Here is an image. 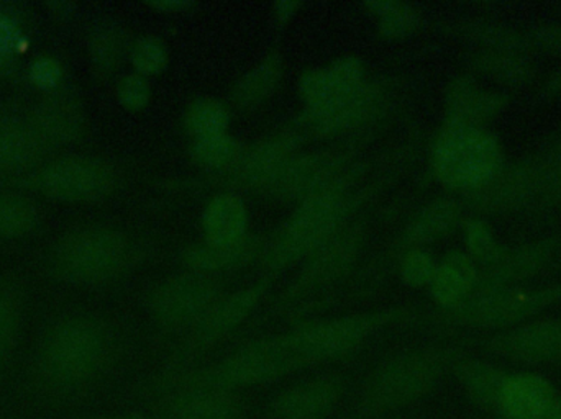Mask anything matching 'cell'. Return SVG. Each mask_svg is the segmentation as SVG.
I'll return each mask as SVG.
<instances>
[{"instance_id": "32", "label": "cell", "mask_w": 561, "mask_h": 419, "mask_svg": "<svg viewBox=\"0 0 561 419\" xmlns=\"http://www.w3.org/2000/svg\"><path fill=\"white\" fill-rule=\"evenodd\" d=\"M468 66L477 74L491 79L504 88H524L536 79L537 71L529 56L520 53L477 49L468 58Z\"/></svg>"}, {"instance_id": "30", "label": "cell", "mask_w": 561, "mask_h": 419, "mask_svg": "<svg viewBox=\"0 0 561 419\" xmlns=\"http://www.w3.org/2000/svg\"><path fill=\"white\" fill-rule=\"evenodd\" d=\"M460 203L454 199H437L419 210V213L412 218L411 223L402 233V246L408 249L425 246V244L435 243L444 240L448 234L454 233L455 228L461 221ZM405 249V251H408Z\"/></svg>"}, {"instance_id": "15", "label": "cell", "mask_w": 561, "mask_h": 419, "mask_svg": "<svg viewBox=\"0 0 561 419\" xmlns=\"http://www.w3.org/2000/svg\"><path fill=\"white\" fill-rule=\"evenodd\" d=\"M481 351L516 364L561 361V318H543L504 329L478 341Z\"/></svg>"}, {"instance_id": "4", "label": "cell", "mask_w": 561, "mask_h": 419, "mask_svg": "<svg viewBox=\"0 0 561 419\" xmlns=\"http://www.w3.org/2000/svg\"><path fill=\"white\" fill-rule=\"evenodd\" d=\"M358 177V167H348L335 183L297 203V209L263 253L262 259L270 272H279L306 260L345 226L350 213L358 206V197L352 193Z\"/></svg>"}, {"instance_id": "2", "label": "cell", "mask_w": 561, "mask_h": 419, "mask_svg": "<svg viewBox=\"0 0 561 419\" xmlns=\"http://www.w3.org/2000/svg\"><path fill=\"white\" fill-rule=\"evenodd\" d=\"M460 356L451 346H424L385 359L363 382L352 419H381L424 400Z\"/></svg>"}, {"instance_id": "24", "label": "cell", "mask_w": 561, "mask_h": 419, "mask_svg": "<svg viewBox=\"0 0 561 419\" xmlns=\"http://www.w3.org/2000/svg\"><path fill=\"white\" fill-rule=\"evenodd\" d=\"M552 382L534 372L511 374L496 414L503 419H543L557 400Z\"/></svg>"}, {"instance_id": "3", "label": "cell", "mask_w": 561, "mask_h": 419, "mask_svg": "<svg viewBox=\"0 0 561 419\" xmlns=\"http://www.w3.org/2000/svg\"><path fill=\"white\" fill-rule=\"evenodd\" d=\"M302 371L280 335L245 342L239 349L207 368L187 369L171 377H153L144 385L141 397L150 398L176 388H216L239 392L272 384L294 372Z\"/></svg>"}, {"instance_id": "7", "label": "cell", "mask_w": 561, "mask_h": 419, "mask_svg": "<svg viewBox=\"0 0 561 419\" xmlns=\"http://www.w3.org/2000/svg\"><path fill=\"white\" fill-rule=\"evenodd\" d=\"M130 259V241L108 226H84L62 234L49 251L53 277L71 286H99L115 279Z\"/></svg>"}, {"instance_id": "48", "label": "cell", "mask_w": 561, "mask_h": 419, "mask_svg": "<svg viewBox=\"0 0 561 419\" xmlns=\"http://www.w3.org/2000/svg\"><path fill=\"white\" fill-rule=\"evenodd\" d=\"M300 7H302V3L297 2V0H294V2L293 0H280V2H276L275 5H273V16H275L276 23H278L279 26L289 23L290 20L297 15Z\"/></svg>"}, {"instance_id": "1", "label": "cell", "mask_w": 561, "mask_h": 419, "mask_svg": "<svg viewBox=\"0 0 561 419\" xmlns=\"http://www.w3.org/2000/svg\"><path fill=\"white\" fill-rule=\"evenodd\" d=\"M117 338L104 319L66 315L48 326L36 345L28 392L38 404L68 408L84 400L107 375Z\"/></svg>"}, {"instance_id": "44", "label": "cell", "mask_w": 561, "mask_h": 419, "mask_svg": "<svg viewBox=\"0 0 561 419\" xmlns=\"http://www.w3.org/2000/svg\"><path fill=\"white\" fill-rule=\"evenodd\" d=\"M151 94H153V89H151L150 79L144 78L137 72L125 74L117 82V101L125 110H144L150 105Z\"/></svg>"}, {"instance_id": "25", "label": "cell", "mask_w": 561, "mask_h": 419, "mask_svg": "<svg viewBox=\"0 0 561 419\" xmlns=\"http://www.w3.org/2000/svg\"><path fill=\"white\" fill-rule=\"evenodd\" d=\"M480 283L477 263L465 253H450L437 264L432 279L431 295L440 312L457 309L467 302Z\"/></svg>"}, {"instance_id": "20", "label": "cell", "mask_w": 561, "mask_h": 419, "mask_svg": "<svg viewBox=\"0 0 561 419\" xmlns=\"http://www.w3.org/2000/svg\"><path fill=\"white\" fill-rule=\"evenodd\" d=\"M302 137L299 131L287 130L272 135L256 143L252 150L243 151L232 171V181L247 189L260 193L275 181L280 170L299 153Z\"/></svg>"}, {"instance_id": "40", "label": "cell", "mask_w": 561, "mask_h": 419, "mask_svg": "<svg viewBox=\"0 0 561 419\" xmlns=\"http://www.w3.org/2000/svg\"><path fill=\"white\" fill-rule=\"evenodd\" d=\"M170 48L160 36L144 35L131 43L128 61L134 66V72L150 79L167 71L170 66Z\"/></svg>"}, {"instance_id": "34", "label": "cell", "mask_w": 561, "mask_h": 419, "mask_svg": "<svg viewBox=\"0 0 561 419\" xmlns=\"http://www.w3.org/2000/svg\"><path fill=\"white\" fill-rule=\"evenodd\" d=\"M131 43L127 30L115 22H102L89 36V59L99 78L107 79L124 65L130 55Z\"/></svg>"}, {"instance_id": "23", "label": "cell", "mask_w": 561, "mask_h": 419, "mask_svg": "<svg viewBox=\"0 0 561 419\" xmlns=\"http://www.w3.org/2000/svg\"><path fill=\"white\" fill-rule=\"evenodd\" d=\"M32 125L45 143H72L85 130L84 105L75 92L53 91L36 108Z\"/></svg>"}, {"instance_id": "16", "label": "cell", "mask_w": 561, "mask_h": 419, "mask_svg": "<svg viewBox=\"0 0 561 419\" xmlns=\"http://www.w3.org/2000/svg\"><path fill=\"white\" fill-rule=\"evenodd\" d=\"M366 69L356 56H342L323 68L304 72L297 82L304 115L325 110L366 84Z\"/></svg>"}, {"instance_id": "22", "label": "cell", "mask_w": 561, "mask_h": 419, "mask_svg": "<svg viewBox=\"0 0 561 419\" xmlns=\"http://www.w3.org/2000/svg\"><path fill=\"white\" fill-rule=\"evenodd\" d=\"M510 105V95L483 88L470 75L455 78L445 91V121L483 127L500 117Z\"/></svg>"}, {"instance_id": "17", "label": "cell", "mask_w": 561, "mask_h": 419, "mask_svg": "<svg viewBox=\"0 0 561 419\" xmlns=\"http://www.w3.org/2000/svg\"><path fill=\"white\" fill-rule=\"evenodd\" d=\"M148 401L158 417L168 419H245L247 415L239 392L216 388H176Z\"/></svg>"}, {"instance_id": "6", "label": "cell", "mask_w": 561, "mask_h": 419, "mask_svg": "<svg viewBox=\"0 0 561 419\" xmlns=\"http://www.w3.org/2000/svg\"><path fill=\"white\" fill-rule=\"evenodd\" d=\"M503 166V147L483 127L445 121L435 138L432 171L447 189L473 193Z\"/></svg>"}, {"instance_id": "21", "label": "cell", "mask_w": 561, "mask_h": 419, "mask_svg": "<svg viewBox=\"0 0 561 419\" xmlns=\"http://www.w3.org/2000/svg\"><path fill=\"white\" fill-rule=\"evenodd\" d=\"M385 91L376 82H366L358 91L343 97L325 110L300 115L299 124L317 137H335L355 130L371 120L381 108Z\"/></svg>"}, {"instance_id": "10", "label": "cell", "mask_w": 561, "mask_h": 419, "mask_svg": "<svg viewBox=\"0 0 561 419\" xmlns=\"http://www.w3.org/2000/svg\"><path fill=\"white\" fill-rule=\"evenodd\" d=\"M561 161V137L516 163L504 164L496 176L473 193L465 194L471 210L483 214H504L539 200L550 173Z\"/></svg>"}, {"instance_id": "47", "label": "cell", "mask_w": 561, "mask_h": 419, "mask_svg": "<svg viewBox=\"0 0 561 419\" xmlns=\"http://www.w3.org/2000/svg\"><path fill=\"white\" fill-rule=\"evenodd\" d=\"M539 203L543 207H550V209L561 207V161L557 164L556 170L550 173L542 194H540Z\"/></svg>"}, {"instance_id": "49", "label": "cell", "mask_w": 561, "mask_h": 419, "mask_svg": "<svg viewBox=\"0 0 561 419\" xmlns=\"http://www.w3.org/2000/svg\"><path fill=\"white\" fill-rule=\"evenodd\" d=\"M148 5L160 13L173 15V13H184L187 10H193L194 2H187V0H158V2H150Z\"/></svg>"}, {"instance_id": "52", "label": "cell", "mask_w": 561, "mask_h": 419, "mask_svg": "<svg viewBox=\"0 0 561 419\" xmlns=\"http://www.w3.org/2000/svg\"><path fill=\"white\" fill-rule=\"evenodd\" d=\"M543 419H561V397H557L552 408H550L549 414Z\"/></svg>"}, {"instance_id": "37", "label": "cell", "mask_w": 561, "mask_h": 419, "mask_svg": "<svg viewBox=\"0 0 561 419\" xmlns=\"http://www.w3.org/2000/svg\"><path fill=\"white\" fill-rule=\"evenodd\" d=\"M183 127L193 140L229 133L230 110L224 102L201 97L187 105Z\"/></svg>"}, {"instance_id": "18", "label": "cell", "mask_w": 561, "mask_h": 419, "mask_svg": "<svg viewBox=\"0 0 561 419\" xmlns=\"http://www.w3.org/2000/svg\"><path fill=\"white\" fill-rule=\"evenodd\" d=\"M345 392V379L323 374L279 392L268 405L272 419H325L332 415Z\"/></svg>"}, {"instance_id": "31", "label": "cell", "mask_w": 561, "mask_h": 419, "mask_svg": "<svg viewBox=\"0 0 561 419\" xmlns=\"http://www.w3.org/2000/svg\"><path fill=\"white\" fill-rule=\"evenodd\" d=\"M454 35L463 38L465 42L473 43L478 49L486 51H507L529 55L533 51L526 32L514 28L507 23L490 19H465L458 20L450 26Z\"/></svg>"}, {"instance_id": "43", "label": "cell", "mask_w": 561, "mask_h": 419, "mask_svg": "<svg viewBox=\"0 0 561 419\" xmlns=\"http://www.w3.org/2000/svg\"><path fill=\"white\" fill-rule=\"evenodd\" d=\"M25 43V30L9 7H0V72L13 65Z\"/></svg>"}, {"instance_id": "13", "label": "cell", "mask_w": 561, "mask_h": 419, "mask_svg": "<svg viewBox=\"0 0 561 419\" xmlns=\"http://www.w3.org/2000/svg\"><path fill=\"white\" fill-rule=\"evenodd\" d=\"M363 241V224H345L339 233L333 234L327 243L307 257L297 279L293 280L286 292L279 296L280 305L302 299L345 277L362 254Z\"/></svg>"}, {"instance_id": "38", "label": "cell", "mask_w": 561, "mask_h": 419, "mask_svg": "<svg viewBox=\"0 0 561 419\" xmlns=\"http://www.w3.org/2000/svg\"><path fill=\"white\" fill-rule=\"evenodd\" d=\"M243 147L230 133L193 140L191 160L199 167L209 171H229L236 167L243 154Z\"/></svg>"}, {"instance_id": "46", "label": "cell", "mask_w": 561, "mask_h": 419, "mask_svg": "<svg viewBox=\"0 0 561 419\" xmlns=\"http://www.w3.org/2000/svg\"><path fill=\"white\" fill-rule=\"evenodd\" d=\"M61 78V65L56 59L39 58L30 66V81L43 91H56Z\"/></svg>"}, {"instance_id": "29", "label": "cell", "mask_w": 561, "mask_h": 419, "mask_svg": "<svg viewBox=\"0 0 561 419\" xmlns=\"http://www.w3.org/2000/svg\"><path fill=\"white\" fill-rule=\"evenodd\" d=\"M249 209L237 194L224 193L209 200L201 217L204 243L214 246L239 243L249 236Z\"/></svg>"}, {"instance_id": "27", "label": "cell", "mask_w": 561, "mask_h": 419, "mask_svg": "<svg viewBox=\"0 0 561 419\" xmlns=\"http://www.w3.org/2000/svg\"><path fill=\"white\" fill-rule=\"evenodd\" d=\"M265 243L262 237H243L239 243L226 244V246H214V244L199 243L186 247L183 251L184 266L193 272L207 273L213 276L224 270L239 269V267L249 266L256 257L265 253Z\"/></svg>"}, {"instance_id": "41", "label": "cell", "mask_w": 561, "mask_h": 419, "mask_svg": "<svg viewBox=\"0 0 561 419\" xmlns=\"http://www.w3.org/2000/svg\"><path fill=\"white\" fill-rule=\"evenodd\" d=\"M465 240H467V247L470 251L468 256L474 263L483 264V266L491 267L503 259L507 249H504L496 237H494L491 228L484 223L483 220H468L465 224Z\"/></svg>"}, {"instance_id": "19", "label": "cell", "mask_w": 561, "mask_h": 419, "mask_svg": "<svg viewBox=\"0 0 561 419\" xmlns=\"http://www.w3.org/2000/svg\"><path fill=\"white\" fill-rule=\"evenodd\" d=\"M560 251L561 236L542 237L516 249H507L500 263L488 267L486 272L480 273L477 292L516 289L520 282L533 279L550 264L556 263Z\"/></svg>"}, {"instance_id": "33", "label": "cell", "mask_w": 561, "mask_h": 419, "mask_svg": "<svg viewBox=\"0 0 561 419\" xmlns=\"http://www.w3.org/2000/svg\"><path fill=\"white\" fill-rule=\"evenodd\" d=\"M283 58L278 53H270L245 74L240 75L230 92L233 105L242 110L259 107L275 94L283 81Z\"/></svg>"}, {"instance_id": "9", "label": "cell", "mask_w": 561, "mask_h": 419, "mask_svg": "<svg viewBox=\"0 0 561 419\" xmlns=\"http://www.w3.org/2000/svg\"><path fill=\"white\" fill-rule=\"evenodd\" d=\"M561 303V283L539 289L477 292L457 309L438 313L437 323L473 329L516 328Z\"/></svg>"}, {"instance_id": "53", "label": "cell", "mask_w": 561, "mask_h": 419, "mask_svg": "<svg viewBox=\"0 0 561 419\" xmlns=\"http://www.w3.org/2000/svg\"><path fill=\"white\" fill-rule=\"evenodd\" d=\"M556 267H557V269L561 270V251H560L559 257H557V259H556Z\"/></svg>"}, {"instance_id": "14", "label": "cell", "mask_w": 561, "mask_h": 419, "mask_svg": "<svg viewBox=\"0 0 561 419\" xmlns=\"http://www.w3.org/2000/svg\"><path fill=\"white\" fill-rule=\"evenodd\" d=\"M348 160L342 150L297 153L263 194L280 202H302L335 183L348 170Z\"/></svg>"}, {"instance_id": "8", "label": "cell", "mask_w": 561, "mask_h": 419, "mask_svg": "<svg viewBox=\"0 0 561 419\" xmlns=\"http://www.w3.org/2000/svg\"><path fill=\"white\" fill-rule=\"evenodd\" d=\"M272 277L260 280L230 295H222L199 319L184 333L183 341L174 348L160 374L154 377H171L193 368L217 342L232 335L255 312L272 287Z\"/></svg>"}, {"instance_id": "36", "label": "cell", "mask_w": 561, "mask_h": 419, "mask_svg": "<svg viewBox=\"0 0 561 419\" xmlns=\"http://www.w3.org/2000/svg\"><path fill=\"white\" fill-rule=\"evenodd\" d=\"M378 19V32L385 39H402L419 30L422 13L417 7L399 0H378L363 3Z\"/></svg>"}, {"instance_id": "45", "label": "cell", "mask_w": 561, "mask_h": 419, "mask_svg": "<svg viewBox=\"0 0 561 419\" xmlns=\"http://www.w3.org/2000/svg\"><path fill=\"white\" fill-rule=\"evenodd\" d=\"M530 48L546 55L561 56V23H539L526 30Z\"/></svg>"}, {"instance_id": "50", "label": "cell", "mask_w": 561, "mask_h": 419, "mask_svg": "<svg viewBox=\"0 0 561 419\" xmlns=\"http://www.w3.org/2000/svg\"><path fill=\"white\" fill-rule=\"evenodd\" d=\"M542 95L547 98L561 97V68L557 69L552 75H549L542 88Z\"/></svg>"}, {"instance_id": "11", "label": "cell", "mask_w": 561, "mask_h": 419, "mask_svg": "<svg viewBox=\"0 0 561 419\" xmlns=\"http://www.w3.org/2000/svg\"><path fill=\"white\" fill-rule=\"evenodd\" d=\"M117 171L107 161L69 156L33 173L28 186L59 202L89 203L107 199L117 187Z\"/></svg>"}, {"instance_id": "39", "label": "cell", "mask_w": 561, "mask_h": 419, "mask_svg": "<svg viewBox=\"0 0 561 419\" xmlns=\"http://www.w3.org/2000/svg\"><path fill=\"white\" fill-rule=\"evenodd\" d=\"M38 207L19 194L0 193V236L20 237L38 224Z\"/></svg>"}, {"instance_id": "26", "label": "cell", "mask_w": 561, "mask_h": 419, "mask_svg": "<svg viewBox=\"0 0 561 419\" xmlns=\"http://www.w3.org/2000/svg\"><path fill=\"white\" fill-rule=\"evenodd\" d=\"M45 147L32 124L0 117V181L32 170L43 156Z\"/></svg>"}, {"instance_id": "35", "label": "cell", "mask_w": 561, "mask_h": 419, "mask_svg": "<svg viewBox=\"0 0 561 419\" xmlns=\"http://www.w3.org/2000/svg\"><path fill=\"white\" fill-rule=\"evenodd\" d=\"M25 316V300L19 287L0 282V374L15 354Z\"/></svg>"}, {"instance_id": "12", "label": "cell", "mask_w": 561, "mask_h": 419, "mask_svg": "<svg viewBox=\"0 0 561 419\" xmlns=\"http://www.w3.org/2000/svg\"><path fill=\"white\" fill-rule=\"evenodd\" d=\"M222 295L216 277L190 270L158 283L148 295L147 309L164 333H186Z\"/></svg>"}, {"instance_id": "28", "label": "cell", "mask_w": 561, "mask_h": 419, "mask_svg": "<svg viewBox=\"0 0 561 419\" xmlns=\"http://www.w3.org/2000/svg\"><path fill=\"white\" fill-rule=\"evenodd\" d=\"M451 374L474 407L484 411H497L504 385L511 375L506 369L463 354L455 362Z\"/></svg>"}, {"instance_id": "51", "label": "cell", "mask_w": 561, "mask_h": 419, "mask_svg": "<svg viewBox=\"0 0 561 419\" xmlns=\"http://www.w3.org/2000/svg\"><path fill=\"white\" fill-rule=\"evenodd\" d=\"M91 419H168L163 417H150V415L144 414H105L95 415Z\"/></svg>"}, {"instance_id": "5", "label": "cell", "mask_w": 561, "mask_h": 419, "mask_svg": "<svg viewBox=\"0 0 561 419\" xmlns=\"http://www.w3.org/2000/svg\"><path fill=\"white\" fill-rule=\"evenodd\" d=\"M414 312L404 306L353 313L336 318L317 319L280 333L284 345L302 369L340 361L355 354L375 333L412 318Z\"/></svg>"}, {"instance_id": "42", "label": "cell", "mask_w": 561, "mask_h": 419, "mask_svg": "<svg viewBox=\"0 0 561 419\" xmlns=\"http://www.w3.org/2000/svg\"><path fill=\"white\" fill-rule=\"evenodd\" d=\"M435 270H437V263L434 257L421 247L405 251L399 260V277L411 289L431 287Z\"/></svg>"}]
</instances>
